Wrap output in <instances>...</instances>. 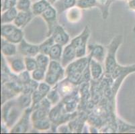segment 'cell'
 Here are the masks:
<instances>
[{
	"mask_svg": "<svg viewBox=\"0 0 135 134\" xmlns=\"http://www.w3.org/2000/svg\"><path fill=\"white\" fill-rule=\"evenodd\" d=\"M89 55L75 59L65 68L66 78L76 85L81 84L83 72L89 65Z\"/></svg>",
	"mask_w": 135,
	"mask_h": 134,
	"instance_id": "1",
	"label": "cell"
},
{
	"mask_svg": "<svg viewBox=\"0 0 135 134\" xmlns=\"http://www.w3.org/2000/svg\"><path fill=\"white\" fill-rule=\"evenodd\" d=\"M18 104L16 99L8 100L2 106V120L8 128H12L15 125L24 112Z\"/></svg>",
	"mask_w": 135,
	"mask_h": 134,
	"instance_id": "2",
	"label": "cell"
},
{
	"mask_svg": "<svg viewBox=\"0 0 135 134\" xmlns=\"http://www.w3.org/2000/svg\"><path fill=\"white\" fill-rule=\"evenodd\" d=\"M122 40L123 37L122 35L116 36L108 46L106 56L104 61L105 75L110 76L118 64L116 61V53L120 44H122Z\"/></svg>",
	"mask_w": 135,
	"mask_h": 134,
	"instance_id": "3",
	"label": "cell"
},
{
	"mask_svg": "<svg viewBox=\"0 0 135 134\" xmlns=\"http://www.w3.org/2000/svg\"><path fill=\"white\" fill-rule=\"evenodd\" d=\"M65 77V68L62 66L61 62L51 61L46 72L45 82L52 87H54Z\"/></svg>",
	"mask_w": 135,
	"mask_h": 134,
	"instance_id": "4",
	"label": "cell"
},
{
	"mask_svg": "<svg viewBox=\"0 0 135 134\" xmlns=\"http://www.w3.org/2000/svg\"><path fill=\"white\" fill-rule=\"evenodd\" d=\"M91 35L89 28L86 26L83 29V32L79 35L75 37L70 42L75 48L77 58H82L87 56L88 50V42Z\"/></svg>",
	"mask_w": 135,
	"mask_h": 134,
	"instance_id": "5",
	"label": "cell"
},
{
	"mask_svg": "<svg viewBox=\"0 0 135 134\" xmlns=\"http://www.w3.org/2000/svg\"><path fill=\"white\" fill-rule=\"evenodd\" d=\"M33 111L32 107L27 108L24 111L22 115L20 117L18 122L10 129L9 132L13 133H23L29 130L30 121H31V114Z\"/></svg>",
	"mask_w": 135,
	"mask_h": 134,
	"instance_id": "6",
	"label": "cell"
},
{
	"mask_svg": "<svg viewBox=\"0 0 135 134\" xmlns=\"http://www.w3.org/2000/svg\"><path fill=\"white\" fill-rule=\"evenodd\" d=\"M58 12L52 5H51L40 16L47 25V37L51 36L53 29L57 25Z\"/></svg>",
	"mask_w": 135,
	"mask_h": 134,
	"instance_id": "7",
	"label": "cell"
},
{
	"mask_svg": "<svg viewBox=\"0 0 135 134\" xmlns=\"http://www.w3.org/2000/svg\"><path fill=\"white\" fill-rule=\"evenodd\" d=\"M18 51L23 57H35L40 53L39 45L27 42L24 38L18 44Z\"/></svg>",
	"mask_w": 135,
	"mask_h": 134,
	"instance_id": "8",
	"label": "cell"
},
{
	"mask_svg": "<svg viewBox=\"0 0 135 134\" xmlns=\"http://www.w3.org/2000/svg\"><path fill=\"white\" fill-rule=\"evenodd\" d=\"M6 61H8V68L13 74H16L18 75L26 71L24 58L22 56H17V55H16L12 57H8L6 58Z\"/></svg>",
	"mask_w": 135,
	"mask_h": 134,
	"instance_id": "9",
	"label": "cell"
},
{
	"mask_svg": "<svg viewBox=\"0 0 135 134\" xmlns=\"http://www.w3.org/2000/svg\"><path fill=\"white\" fill-rule=\"evenodd\" d=\"M88 55L90 56L91 58H94L100 62L101 64L104 63L106 52L105 48L98 44H89L88 46Z\"/></svg>",
	"mask_w": 135,
	"mask_h": 134,
	"instance_id": "10",
	"label": "cell"
},
{
	"mask_svg": "<svg viewBox=\"0 0 135 134\" xmlns=\"http://www.w3.org/2000/svg\"><path fill=\"white\" fill-rule=\"evenodd\" d=\"M77 53L75 48L71 42L67 44L63 48L61 63L64 68H66L69 64L71 63L75 59H77Z\"/></svg>",
	"mask_w": 135,
	"mask_h": 134,
	"instance_id": "11",
	"label": "cell"
},
{
	"mask_svg": "<svg viewBox=\"0 0 135 134\" xmlns=\"http://www.w3.org/2000/svg\"><path fill=\"white\" fill-rule=\"evenodd\" d=\"M51 36L53 38L55 42L62 45V46H66L70 42V37L68 33L65 31L63 27L61 25H57L53 29Z\"/></svg>",
	"mask_w": 135,
	"mask_h": 134,
	"instance_id": "12",
	"label": "cell"
},
{
	"mask_svg": "<svg viewBox=\"0 0 135 134\" xmlns=\"http://www.w3.org/2000/svg\"><path fill=\"white\" fill-rule=\"evenodd\" d=\"M34 16L31 11L18 12V15L15 20L13 21V24L18 28L23 29L28 25V23H30Z\"/></svg>",
	"mask_w": 135,
	"mask_h": 134,
	"instance_id": "13",
	"label": "cell"
},
{
	"mask_svg": "<svg viewBox=\"0 0 135 134\" xmlns=\"http://www.w3.org/2000/svg\"><path fill=\"white\" fill-rule=\"evenodd\" d=\"M89 70H90L91 78L94 81H98L100 79L104 74V69L102 64L91 57L89 61Z\"/></svg>",
	"mask_w": 135,
	"mask_h": 134,
	"instance_id": "14",
	"label": "cell"
},
{
	"mask_svg": "<svg viewBox=\"0 0 135 134\" xmlns=\"http://www.w3.org/2000/svg\"><path fill=\"white\" fill-rule=\"evenodd\" d=\"M1 50L3 56L6 58L16 56L18 53V46H16V44L6 41L3 38H2Z\"/></svg>",
	"mask_w": 135,
	"mask_h": 134,
	"instance_id": "15",
	"label": "cell"
},
{
	"mask_svg": "<svg viewBox=\"0 0 135 134\" xmlns=\"http://www.w3.org/2000/svg\"><path fill=\"white\" fill-rule=\"evenodd\" d=\"M82 16V9L76 6L66 11V18L67 21L72 24L79 22L81 19Z\"/></svg>",
	"mask_w": 135,
	"mask_h": 134,
	"instance_id": "16",
	"label": "cell"
},
{
	"mask_svg": "<svg viewBox=\"0 0 135 134\" xmlns=\"http://www.w3.org/2000/svg\"><path fill=\"white\" fill-rule=\"evenodd\" d=\"M51 5L47 0H38L32 4L31 12L34 16H40Z\"/></svg>",
	"mask_w": 135,
	"mask_h": 134,
	"instance_id": "17",
	"label": "cell"
},
{
	"mask_svg": "<svg viewBox=\"0 0 135 134\" xmlns=\"http://www.w3.org/2000/svg\"><path fill=\"white\" fill-rule=\"evenodd\" d=\"M18 13V10L16 7H12L11 9L2 12V15H1V23H2V24L13 23V21L15 20Z\"/></svg>",
	"mask_w": 135,
	"mask_h": 134,
	"instance_id": "18",
	"label": "cell"
},
{
	"mask_svg": "<svg viewBox=\"0 0 135 134\" xmlns=\"http://www.w3.org/2000/svg\"><path fill=\"white\" fill-rule=\"evenodd\" d=\"M77 0H58L52 6L55 7L59 13L66 12L69 9L76 6Z\"/></svg>",
	"mask_w": 135,
	"mask_h": 134,
	"instance_id": "19",
	"label": "cell"
},
{
	"mask_svg": "<svg viewBox=\"0 0 135 134\" xmlns=\"http://www.w3.org/2000/svg\"><path fill=\"white\" fill-rule=\"evenodd\" d=\"M114 2V0H96L97 7L101 12L102 17L104 20H106L108 18L110 7Z\"/></svg>",
	"mask_w": 135,
	"mask_h": 134,
	"instance_id": "20",
	"label": "cell"
},
{
	"mask_svg": "<svg viewBox=\"0 0 135 134\" xmlns=\"http://www.w3.org/2000/svg\"><path fill=\"white\" fill-rule=\"evenodd\" d=\"M4 40L15 44H18L24 39V32L22 29L16 27L9 35L5 38Z\"/></svg>",
	"mask_w": 135,
	"mask_h": 134,
	"instance_id": "21",
	"label": "cell"
},
{
	"mask_svg": "<svg viewBox=\"0 0 135 134\" xmlns=\"http://www.w3.org/2000/svg\"><path fill=\"white\" fill-rule=\"evenodd\" d=\"M32 93H25L22 92L21 94L16 98L18 104L24 110L32 106Z\"/></svg>",
	"mask_w": 135,
	"mask_h": 134,
	"instance_id": "22",
	"label": "cell"
},
{
	"mask_svg": "<svg viewBox=\"0 0 135 134\" xmlns=\"http://www.w3.org/2000/svg\"><path fill=\"white\" fill-rule=\"evenodd\" d=\"M32 126L38 131H46L51 127V121L49 117L32 122Z\"/></svg>",
	"mask_w": 135,
	"mask_h": 134,
	"instance_id": "23",
	"label": "cell"
},
{
	"mask_svg": "<svg viewBox=\"0 0 135 134\" xmlns=\"http://www.w3.org/2000/svg\"><path fill=\"white\" fill-rule=\"evenodd\" d=\"M63 48V46L61 44H56V43L54 44L49 54V56L51 58V61H56L61 62Z\"/></svg>",
	"mask_w": 135,
	"mask_h": 134,
	"instance_id": "24",
	"label": "cell"
},
{
	"mask_svg": "<svg viewBox=\"0 0 135 134\" xmlns=\"http://www.w3.org/2000/svg\"><path fill=\"white\" fill-rule=\"evenodd\" d=\"M35 58L37 62L38 67L45 70V71H47L50 62H51V58L49 55L39 53L38 54L35 56Z\"/></svg>",
	"mask_w": 135,
	"mask_h": 134,
	"instance_id": "25",
	"label": "cell"
},
{
	"mask_svg": "<svg viewBox=\"0 0 135 134\" xmlns=\"http://www.w3.org/2000/svg\"><path fill=\"white\" fill-rule=\"evenodd\" d=\"M55 44V40L52 36H49L44 42L39 44V52L40 53L49 55L51 48Z\"/></svg>",
	"mask_w": 135,
	"mask_h": 134,
	"instance_id": "26",
	"label": "cell"
},
{
	"mask_svg": "<svg viewBox=\"0 0 135 134\" xmlns=\"http://www.w3.org/2000/svg\"><path fill=\"white\" fill-rule=\"evenodd\" d=\"M48 99V100L51 102V103L52 104V105H56V104H58L60 101H61V95H60L59 92L58 91L57 88H52L50 92L48 93V95L46 97Z\"/></svg>",
	"mask_w": 135,
	"mask_h": 134,
	"instance_id": "27",
	"label": "cell"
},
{
	"mask_svg": "<svg viewBox=\"0 0 135 134\" xmlns=\"http://www.w3.org/2000/svg\"><path fill=\"white\" fill-rule=\"evenodd\" d=\"M32 4L31 0H17L16 7L18 12H29L31 11Z\"/></svg>",
	"mask_w": 135,
	"mask_h": 134,
	"instance_id": "28",
	"label": "cell"
},
{
	"mask_svg": "<svg viewBox=\"0 0 135 134\" xmlns=\"http://www.w3.org/2000/svg\"><path fill=\"white\" fill-rule=\"evenodd\" d=\"M76 6L80 9H91L93 7H97L96 0H77Z\"/></svg>",
	"mask_w": 135,
	"mask_h": 134,
	"instance_id": "29",
	"label": "cell"
},
{
	"mask_svg": "<svg viewBox=\"0 0 135 134\" xmlns=\"http://www.w3.org/2000/svg\"><path fill=\"white\" fill-rule=\"evenodd\" d=\"M46 71L38 67L37 68L31 72L32 79L37 81V82L45 81V77H46Z\"/></svg>",
	"mask_w": 135,
	"mask_h": 134,
	"instance_id": "30",
	"label": "cell"
},
{
	"mask_svg": "<svg viewBox=\"0 0 135 134\" xmlns=\"http://www.w3.org/2000/svg\"><path fill=\"white\" fill-rule=\"evenodd\" d=\"M25 62L26 70L32 72L34 70L38 68V64L35 57H24Z\"/></svg>",
	"mask_w": 135,
	"mask_h": 134,
	"instance_id": "31",
	"label": "cell"
},
{
	"mask_svg": "<svg viewBox=\"0 0 135 134\" xmlns=\"http://www.w3.org/2000/svg\"><path fill=\"white\" fill-rule=\"evenodd\" d=\"M16 27L17 26H16L13 23L2 24V26H1V36H2V38H5L8 35H9L16 29Z\"/></svg>",
	"mask_w": 135,
	"mask_h": 134,
	"instance_id": "32",
	"label": "cell"
},
{
	"mask_svg": "<svg viewBox=\"0 0 135 134\" xmlns=\"http://www.w3.org/2000/svg\"><path fill=\"white\" fill-rule=\"evenodd\" d=\"M18 78L20 83L22 85H27L30 83L32 80L31 74H30V72L26 70L18 75Z\"/></svg>",
	"mask_w": 135,
	"mask_h": 134,
	"instance_id": "33",
	"label": "cell"
},
{
	"mask_svg": "<svg viewBox=\"0 0 135 134\" xmlns=\"http://www.w3.org/2000/svg\"><path fill=\"white\" fill-rule=\"evenodd\" d=\"M52 87L51 85H49L48 83H46L45 81V82L42 81V82H40V83H39L37 90L39 92H40L42 94H43L44 95H45L46 97L48 93L50 92V91L52 89Z\"/></svg>",
	"mask_w": 135,
	"mask_h": 134,
	"instance_id": "34",
	"label": "cell"
},
{
	"mask_svg": "<svg viewBox=\"0 0 135 134\" xmlns=\"http://www.w3.org/2000/svg\"><path fill=\"white\" fill-rule=\"evenodd\" d=\"M17 0H2V12L16 7Z\"/></svg>",
	"mask_w": 135,
	"mask_h": 134,
	"instance_id": "35",
	"label": "cell"
},
{
	"mask_svg": "<svg viewBox=\"0 0 135 134\" xmlns=\"http://www.w3.org/2000/svg\"><path fill=\"white\" fill-rule=\"evenodd\" d=\"M57 131L60 133H69L71 132V130H70L69 127L67 126V125H59L57 127Z\"/></svg>",
	"mask_w": 135,
	"mask_h": 134,
	"instance_id": "36",
	"label": "cell"
},
{
	"mask_svg": "<svg viewBox=\"0 0 135 134\" xmlns=\"http://www.w3.org/2000/svg\"><path fill=\"white\" fill-rule=\"evenodd\" d=\"M47 1L49 2V3H51V5H54L56 2H57V1H58V0H47Z\"/></svg>",
	"mask_w": 135,
	"mask_h": 134,
	"instance_id": "37",
	"label": "cell"
},
{
	"mask_svg": "<svg viewBox=\"0 0 135 134\" xmlns=\"http://www.w3.org/2000/svg\"><path fill=\"white\" fill-rule=\"evenodd\" d=\"M32 2V3L33 2H36V1H38V0H31Z\"/></svg>",
	"mask_w": 135,
	"mask_h": 134,
	"instance_id": "38",
	"label": "cell"
},
{
	"mask_svg": "<svg viewBox=\"0 0 135 134\" xmlns=\"http://www.w3.org/2000/svg\"><path fill=\"white\" fill-rule=\"evenodd\" d=\"M133 32H135V24L134 26V28H133Z\"/></svg>",
	"mask_w": 135,
	"mask_h": 134,
	"instance_id": "39",
	"label": "cell"
}]
</instances>
